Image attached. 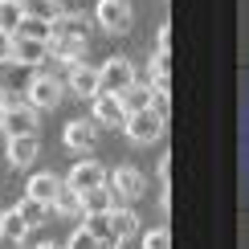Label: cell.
<instances>
[{
    "instance_id": "cell-1",
    "label": "cell",
    "mask_w": 249,
    "mask_h": 249,
    "mask_svg": "<svg viewBox=\"0 0 249 249\" xmlns=\"http://www.w3.org/2000/svg\"><path fill=\"white\" fill-rule=\"evenodd\" d=\"M123 127H127V139L131 143L151 147V143H160L163 131H168V115H160L155 107H143V110H131V115L123 119Z\"/></svg>"
},
{
    "instance_id": "cell-2",
    "label": "cell",
    "mask_w": 249,
    "mask_h": 249,
    "mask_svg": "<svg viewBox=\"0 0 249 249\" xmlns=\"http://www.w3.org/2000/svg\"><path fill=\"white\" fill-rule=\"evenodd\" d=\"M0 131L4 135H37L41 131V110L29 107L20 94H8V107L0 115Z\"/></svg>"
},
{
    "instance_id": "cell-3",
    "label": "cell",
    "mask_w": 249,
    "mask_h": 249,
    "mask_svg": "<svg viewBox=\"0 0 249 249\" xmlns=\"http://www.w3.org/2000/svg\"><path fill=\"white\" fill-rule=\"evenodd\" d=\"M61 94H66V82H61L57 74H49V70H37V74L29 78V86H25V102L37 107V110L61 107Z\"/></svg>"
},
{
    "instance_id": "cell-4",
    "label": "cell",
    "mask_w": 249,
    "mask_h": 249,
    "mask_svg": "<svg viewBox=\"0 0 249 249\" xmlns=\"http://www.w3.org/2000/svg\"><path fill=\"white\" fill-rule=\"evenodd\" d=\"M107 188L115 196V204H131V200H139L147 192V176L139 168H131V163H119V168L107 172Z\"/></svg>"
},
{
    "instance_id": "cell-5",
    "label": "cell",
    "mask_w": 249,
    "mask_h": 249,
    "mask_svg": "<svg viewBox=\"0 0 249 249\" xmlns=\"http://www.w3.org/2000/svg\"><path fill=\"white\" fill-rule=\"evenodd\" d=\"M135 82H139V74H135V61L123 57V53L107 57V61L98 66V90H107V94H123V90L135 86Z\"/></svg>"
},
{
    "instance_id": "cell-6",
    "label": "cell",
    "mask_w": 249,
    "mask_h": 249,
    "mask_svg": "<svg viewBox=\"0 0 249 249\" xmlns=\"http://www.w3.org/2000/svg\"><path fill=\"white\" fill-rule=\"evenodd\" d=\"M98 184H107V163H98L94 155H82V160L70 168V176H66V188L70 192H90V188H98Z\"/></svg>"
},
{
    "instance_id": "cell-7",
    "label": "cell",
    "mask_w": 249,
    "mask_h": 249,
    "mask_svg": "<svg viewBox=\"0 0 249 249\" xmlns=\"http://www.w3.org/2000/svg\"><path fill=\"white\" fill-rule=\"evenodd\" d=\"M94 20H98L102 29H107L110 37H119V33H127V29H131L135 8H131V0H98Z\"/></svg>"
},
{
    "instance_id": "cell-8",
    "label": "cell",
    "mask_w": 249,
    "mask_h": 249,
    "mask_svg": "<svg viewBox=\"0 0 249 249\" xmlns=\"http://www.w3.org/2000/svg\"><path fill=\"white\" fill-rule=\"evenodd\" d=\"M66 86L74 90L78 98H94V94H98V70L90 66L86 57H82V61H70V66H66Z\"/></svg>"
},
{
    "instance_id": "cell-9",
    "label": "cell",
    "mask_w": 249,
    "mask_h": 249,
    "mask_svg": "<svg viewBox=\"0 0 249 249\" xmlns=\"http://www.w3.org/2000/svg\"><path fill=\"white\" fill-rule=\"evenodd\" d=\"M49 61V41H33V37H13V66L37 70Z\"/></svg>"
},
{
    "instance_id": "cell-10",
    "label": "cell",
    "mask_w": 249,
    "mask_h": 249,
    "mask_svg": "<svg viewBox=\"0 0 249 249\" xmlns=\"http://www.w3.org/2000/svg\"><path fill=\"white\" fill-rule=\"evenodd\" d=\"M107 221H110V241L115 245L131 241V237L139 233V213H135L131 204H115V209L107 213Z\"/></svg>"
},
{
    "instance_id": "cell-11",
    "label": "cell",
    "mask_w": 249,
    "mask_h": 249,
    "mask_svg": "<svg viewBox=\"0 0 249 249\" xmlns=\"http://www.w3.org/2000/svg\"><path fill=\"white\" fill-rule=\"evenodd\" d=\"M90 102H94V123H98V127H123L127 110H123L119 94H107V90H98Z\"/></svg>"
},
{
    "instance_id": "cell-12",
    "label": "cell",
    "mask_w": 249,
    "mask_h": 249,
    "mask_svg": "<svg viewBox=\"0 0 249 249\" xmlns=\"http://www.w3.org/2000/svg\"><path fill=\"white\" fill-rule=\"evenodd\" d=\"M94 127H98L94 119H74V123H66V147H70V151H78V155L94 151V139H98Z\"/></svg>"
},
{
    "instance_id": "cell-13",
    "label": "cell",
    "mask_w": 249,
    "mask_h": 249,
    "mask_svg": "<svg viewBox=\"0 0 249 249\" xmlns=\"http://www.w3.org/2000/svg\"><path fill=\"white\" fill-rule=\"evenodd\" d=\"M25 237H29L25 216H20L17 209L0 213V249H20V245H25Z\"/></svg>"
},
{
    "instance_id": "cell-14",
    "label": "cell",
    "mask_w": 249,
    "mask_h": 249,
    "mask_svg": "<svg viewBox=\"0 0 249 249\" xmlns=\"http://www.w3.org/2000/svg\"><path fill=\"white\" fill-rule=\"evenodd\" d=\"M86 45H90V37H49V57L70 66V61L86 57Z\"/></svg>"
},
{
    "instance_id": "cell-15",
    "label": "cell",
    "mask_w": 249,
    "mask_h": 249,
    "mask_svg": "<svg viewBox=\"0 0 249 249\" xmlns=\"http://www.w3.org/2000/svg\"><path fill=\"white\" fill-rule=\"evenodd\" d=\"M37 151H41L37 135H8V163L13 168H29L37 160Z\"/></svg>"
},
{
    "instance_id": "cell-16",
    "label": "cell",
    "mask_w": 249,
    "mask_h": 249,
    "mask_svg": "<svg viewBox=\"0 0 249 249\" xmlns=\"http://www.w3.org/2000/svg\"><path fill=\"white\" fill-rule=\"evenodd\" d=\"M61 188H66V184H61L53 172H37V176H29V188H25V196H33V200H41V204H53Z\"/></svg>"
},
{
    "instance_id": "cell-17",
    "label": "cell",
    "mask_w": 249,
    "mask_h": 249,
    "mask_svg": "<svg viewBox=\"0 0 249 249\" xmlns=\"http://www.w3.org/2000/svg\"><path fill=\"white\" fill-rule=\"evenodd\" d=\"M147 74H151V86L155 90H168L172 86V53L168 49H155L147 57Z\"/></svg>"
},
{
    "instance_id": "cell-18",
    "label": "cell",
    "mask_w": 249,
    "mask_h": 249,
    "mask_svg": "<svg viewBox=\"0 0 249 249\" xmlns=\"http://www.w3.org/2000/svg\"><path fill=\"white\" fill-rule=\"evenodd\" d=\"M151 98H155V86H151V82H135V86H127V90L119 94V102H123V110H127V115H131V110L151 107Z\"/></svg>"
},
{
    "instance_id": "cell-19",
    "label": "cell",
    "mask_w": 249,
    "mask_h": 249,
    "mask_svg": "<svg viewBox=\"0 0 249 249\" xmlns=\"http://www.w3.org/2000/svg\"><path fill=\"white\" fill-rule=\"evenodd\" d=\"M13 37H33V41H49V37H53V20H41V17H25V13H20L17 29H13Z\"/></svg>"
},
{
    "instance_id": "cell-20",
    "label": "cell",
    "mask_w": 249,
    "mask_h": 249,
    "mask_svg": "<svg viewBox=\"0 0 249 249\" xmlns=\"http://www.w3.org/2000/svg\"><path fill=\"white\" fill-rule=\"evenodd\" d=\"M86 29H90V20L82 13H70V8L53 20V37H86Z\"/></svg>"
},
{
    "instance_id": "cell-21",
    "label": "cell",
    "mask_w": 249,
    "mask_h": 249,
    "mask_svg": "<svg viewBox=\"0 0 249 249\" xmlns=\"http://www.w3.org/2000/svg\"><path fill=\"white\" fill-rule=\"evenodd\" d=\"M107 209H115V196H110L107 184H98V188L82 192V216H86V213H107Z\"/></svg>"
},
{
    "instance_id": "cell-22",
    "label": "cell",
    "mask_w": 249,
    "mask_h": 249,
    "mask_svg": "<svg viewBox=\"0 0 249 249\" xmlns=\"http://www.w3.org/2000/svg\"><path fill=\"white\" fill-rule=\"evenodd\" d=\"M20 13L25 17H41V20H57L66 8H61V0H17Z\"/></svg>"
},
{
    "instance_id": "cell-23",
    "label": "cell",
    "mask_w": 249,
    "mask_h": 249,
    "mask_svg": "<svg viewBox=\"0 0 249 249\" xmlns=\"http://www.w3.org/2000/svg\"><path fill=\"white\" fill-rule=\"evenodd\" d=\"M17 213L25 216V225H29V229H37V225H45V216H49V204H41V200H33V196H20Z\"/></svg>"
},
{
    "instance_id": "cell-24",
    "label": "cell",
    "mask_w": 249,
    "mask_h": 249,
    "mask_svg": "<svg viewBox=\"0 0 249 249\" xmlns=\"http://www.w3.org/2000/svg\"><path fill=\"white\" fill-rule=\"evenodd\" d=\"M49 213H57V216H82V196L70 192V188H61L57 200L49 204Z\"/></svg>"
},
{
    "instance_id": "cell-25",
    "label": "cell",
    "mask_w": 249,
    "mask_h": 249,
    "mask_svg": "<svg viewBox=\"0 0 249 249\" xmlns=\"http://www.w3.org/2000/svg\"><path fill=\"white\" fill-rule=\"evenodd\" d=\"M66 249H102V237H94L90 229H82V225H78V229L70 233V245Z\"/></svg>"
},
{
    "instance_id": "cell-26",
    "label": "cell",
    "mask_w": 249,
    "mask_h": 249,
    "mask_svg": "<svg viewBox=\"0 0 249 249\" xmlns=\"http://www.w3.org/2000/svg\"><path fill=\"white\" fill-rule=\"evenodd\" d=\"M17 20H20V4H17V0H0V29L13 33Z\"/></svg>"
},
{
    "instance_id": "cell-27",
    "label": "cell",
    "mask_w": 249,
    "mask_h": 249,
    "mask_svg": "<svg viewBox=\"0 0 249 249\" xmlns=\"http://www.w3.org/2000/svg\"><path fill=\"white\" fill-rule=\"evenodd\" d=\"M143 249H172V233L163 225H155L151 233H143Z\"/></svg>"
},
{
    "instance_id": "cell-28",
    "label": "cell",
    "mask_w": 249,
    "mask_h": 249,
    "mask_svg": "<svg viewBox=\"0 0 249 249\" xmlns=\"http://www.w3.org/2000/svg\"><path fill=\"white\" fill-rule=\"evenodd\" d=\"M155 176H160V188H168V180H172V155H160V163H155Z\"/></svg>"
},
{
    "instance_id": "cell-29",
    "label": "cell",
    "mask_w": 249,
    "mask_h": 249,
    "mask_svg": "<svg viewBox=\"0 0 249 249\" xmlns=\"http://www.w3.org/2000/svg\"><path fill=\"white\" fill-rule=\"evenodd\" d=\"M155 49H172V25H168V20L155 29Z\"/></svg>"
},
{
    "instance_id": "cell-30",
    "label": "cell",
    "mask_w": 249,
    "mask_h": 249,
    "mask_svg": "<svg viewBox=\"0 0 249 249\" xmlns=\"http://www.w3.org/2000/svg\"><path fill=\"white\" fill-rule=\"evenodd\" d=\"M4 61H13V33L0 29V66H4Z\"/></svg>"
},
{
    "instance_id": "cell-31",
    "label": "cell",
    "mask_w": 249,
    "mask_h": 249,
    "mask_svg": "<svg viewBox=\"0 0 249 249\" xmlns=\"http://www.w3.org/2000/svg\"><path fill=\"white\" fill-rule=\"evenodd\" d=\"M4 107H8V90L0 86V115H4Z\"/></svg>"
},
{
    "instance_id": "cell-32",
    "label": "cell",
    "mask_w": 249,
    "mask_h": 249,
    "mask_svg": "<svg viewBox=\"0 0 249 249\" xmlns=\"http://www.w3.org/2000/svg\"><path fill=\"white\" fill-rule=\"evenodd\" d=\"M37 249H57V245H53V241H41V245H37Z\"/></svg>"
},
{
    "instance_id": "cell-33",
    "label": "cell",
    "mask_w": 249,
    "mask_h": 249,
    "mask_svg": "<svg viewBox=\"0 0 249 249\" xmlns=\"http://www.w3.org/2000/svg\"><path fill=\"white\" fill-rule=\"evenodd\" d=\"M102 249H119V245H115V241H102Z\"/></svg>"
}]
</instances>
